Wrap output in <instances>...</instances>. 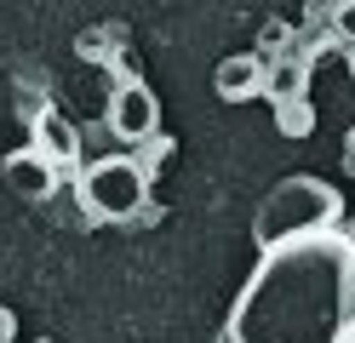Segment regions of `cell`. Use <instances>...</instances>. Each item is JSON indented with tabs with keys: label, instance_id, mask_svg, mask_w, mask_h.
I'll list each match as a JSON object with an SVG mask.
<instances>
[{
	"label": "cell",
	"instance_id": "1",
	"mask_svg": "<svg viewBox=\"0 0 355 343\" xmlns=\"http://www.w3.org/2000/svg\"><path fill=\"white\" fill-rule=\"evenodd\" d=\"M230 343H355V246L344 229L258 252L230 309Z\"/></svg>",
	"mask_w": 355,
	"mask_h": 343
},
{
	"label": "cell",
	"instance_id": "2",
	"mask_svg": "<svg viewBox=\"0 0 355 343\" xmlns=\"http://www.w3.org/2000/svg\"><path fill=\"white\" fill-rule=\"evenodd\" d=\"M338 218H344L338 189L321 183V177H309V172H298V177H281L275 189L263 195L258 218H252V240H258V252H270V246H286V240L321 235V229H338Z\"/></svg>",
	"mask_w": 355,
	"mask_h": 343
},
{
	"label": "cell",
	"instance_id": "3",
	"mask_svg": "<svg viewBox=\"0 0 355 343\" xmlns=\"http://www.w3.org/2000/svg\"><path fill=\"white\" fill-rule=\"evenodd\" d=\"M75 195H80V212L86 218H98V223H132V218L149 212V172L138 166V160L109 155V160H92V166L80 172Z\"/></svg>",
	"mask_w": 355,
	"mask_h": 343
},
{
	"label": "cell",
	"instance_id": "4",
	"mask_svg": "<svg viewBox=\"0 0 355 343\" xmlns=\"http://www.w3.org/2000/svg\"><path fill=\"white\" fill-rule=\"evenodd\" d=\"M109 132H115L121 143H144V137L161 132V98H155L138 75L115 80V91H109Z\"/></svg>",
	"mask_w": 355,
	"mask_h": 343
},
{
	"label": "cell",
	"instance_id": "5",
	"mask_svg": "<svg viewBox=\"0 0 355 343\" xmlns=\"http://www.w3.org/2000/svg\"><path fill=\"white\" fill-rule=\"evenodd\" d=\"M58 172H63V166H52L35 143H29V149H12L6 160H0V177H6L12 195H24V200H52V195H58Z\"/></svg>",
	"mask_w": 355,
	"mask_h": 343
},
{
	"label": "cell",
	"instance_id": "6",
	"mask_svg": "<svg viewBox=\"0 0 355 343\" xmlns=\"http://www.w3.org/2000/svg\"><path fill=\"white\" fill-rule=\"evenodd\" d=\"M29 132H35V149L46 155L52 166H75V160H80V132H75L69 121H63V114H58L52 103L29 114Z\"/></svg>",
	"mask_w": 355,
	"mask_h": 343
},
{
	"label": "cell",
	"instance_id": "7",
	"mask_svg": "<svg viewBox=\"0 0 355 343\" xmlns=\"http://www.w3.org/2000/svg\"><path fill=\"white\" fill-rule=\"evenodd\" d=\"M212 86H218V98L224 103H247V98H258L263 91V63L258 58H224L218 63V75H212Z\"/></svg>",
	"mask_w": 355,
	"mask_h": 343
},
{
	"label": "cell",
	"instance_id": "8",
	"mask_svg": "<svg viewBox=\"0 0 355 343\" xmlns=\"http://www.w3.org/2000/svg\"><path fill=\"white\" fill-rule=\"evenodd\" d=\"M298 86H304V69H298V63H281L275 75H263V91H270L275 103H281V98H298Z\"/></svg>",
	"mask_w": 355,
	"mask_h": 343
},
{
	"label": "cell",
	"instance_id": "9",
	"mask_svg": "<svg viewBox=\"0 0 355 343\" xmlns=\"http://www.w3.org/2000/svg\"><path fill=\"white\" fill-rule=\"evenodd\" d=\"M332 23H338V35H344V40H355V0H338Z\"/></svg>",
	"mask_w": 355,
	"mask_h": 343
},
{
	"label": "cell",
	"instance_id": "10",
	"mask_svg": "<svg viewBox=\"0 0 355 343\" xmlns=\"http://www.w3.org/2000/svg\"><path fill=\"white\" fill-rule=\"evenodd\" d=\"M80 58H103V35H80Z\"/></svg>",
	"mask_w": 355,
	"mask_h": 343
},
{
	"label": "cell",
	"instance_id": "11",
	"mask_svg": "<svg viewBox=\"0 0 355 343\" xmlns=\"http://www.w3.org/2000/svg\"><path fill=\"white\" fill-rule=\"evenodd\" d=\"M6 337H12V315L0 309V343H6Z\"/></svg>",
	"mask_w": 355,
	"mask_h": 343
},
{
	"label": "cell",
	"instance_id": "12",
	"mask_svg": "<svg viewBox=\"0 0 355 343\" xmlns=\"http://www.w3.org/2000/svg\"><path fill=\"white\" fill-rule=\"evenodd\" d=\"M344 240H349V246H355V223H349V229H344Z\"/></svg>",
	"mask_w": 355,
	"mask_h": 343
},
{
	"label": "cell",
	"instance_id": "13",
	"mask_svg": "<svg viewBox=\"0 0 355 343\" xmlns=\"http://www.w3.org/2000/svg\"><path fill=\"white\" fill-rule=\"evenodd\" d=\"M6 343H12V337H6Z\"/></svg>",
	"mask_w": 355,
	"mask_h": 343
}]
</instances>
